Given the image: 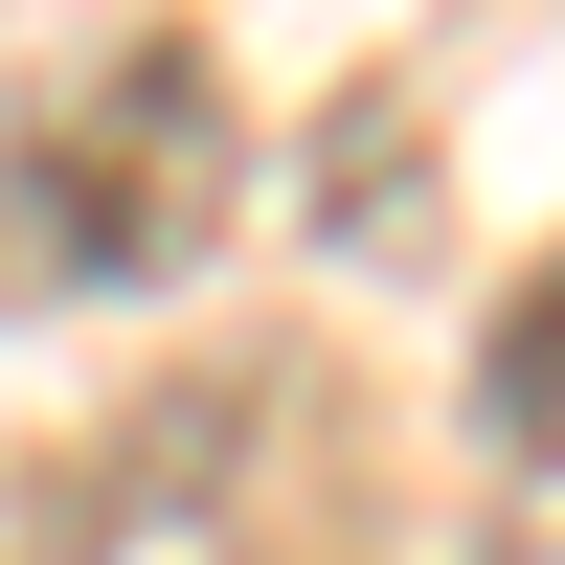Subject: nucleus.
<instances>
[{
  "label": "nucleus",
  "mask_w": 565,
  "mask_h": 565,
  "mask_svg": "<svg viewBox=\"0 0 565 565\" xmlns=\"http://www.w3.org/2000/svg\"><path fill=\"white\" fill-rule=\"evenodd\" d=\"M204 226H226V68L204 45H114V68H68L0 136V249H23V295H159Z\"/></svg>",
  "instance_id": "f257e3e1"
},
{
  "label": "nucleus",
  "mask_w": 565,
  "mask_h": 565,
  "mask_svg": "<svg viewBox=\"0 0 565 565\" xmlns=\"http://www.w3.org/2000/svg\"><path fill=\"white\" fill-rule=\"evenodd\" d=\"M476 407H498L521 452H565V249L521 271V295H498V340H476Z\"/></svg>",
  "instance_id": "f03ea898"
}]
</instances>
